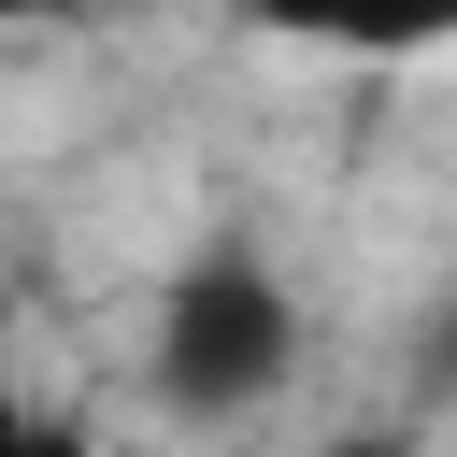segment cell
<instances>
[{
	"label": "cell",
	"mask_w": 457,
	"mask_h": 457,
	"mask_svg": "<svg viewBox=\"0 0 457 457\" xmlns=\"http://www.w3.org/2000/svg\"><path fill=\"white\" fill-rule=\"evenodd\" d=\"M414 386L457 414V286H443V300H428V328H414Z\"/></svg>",
	"instance_id": "3957f363"
},
{
	"label": "cell",
	"mask_w": 457,
	"mask_h": 457,
	"mask_svg": "<svg viewBox=\"0 0 457 457\" xmlns=\"http://www.w3.org/2000/svg\"><path fill=\"white\" fill-rule=\"evenodd\" d=\"M300 357H314V314H300V286H286V257H271L257 228L186 243V271H171L157 314H143V400H157L171 428H243V414H271V400L300 386Z\"/></svg>",
	"instance_id": "6da1fadb"
},
{
	"label": "cell",
	"mask_w": 457,
	"mask_h": 457,
	"mask_svg": "<svg viewBox=\"0 0 457 457\" xmlns=\"http://www.w3.org/2000/svg\"><path fill=\"white\" fill-rule=\"evenodd\" d=\"M257 14H300V29H357V43H414V29H457V0H257Z\"/></svg>",
	"instance_id": "7a4b0ae2"
},
{
	"label": "cell",
	"mask_w": 457,
	"mask_h": 457,
	"mask_svg": "<svg viewBox=\"0 0 457 457\" xmlns=\"http://www.w3.org/2000/svg\"><path fill=\"white\" fill-rule=\"evenodd\" d=\"M300 457H414L400 428H343V443H300Z\"/></svg>",
	"instance_id": "5b68a950"
},
{
	"label": "cell",
	"mask_w": 457,
	"mask_h": 457,
	"mask_svg": "<svg viewBox=\"0 0 457 457\" xmlns=\"http://www.w3.org/2000/svg\"><path fill=\"white\" fill-rule=\"evenodd\" d=\"M14 457H100V443H86V414H57V400H29V414H14Z\"/></svg>",
	"instance_id": "277c9868"
},
{
	"label": "cell",
	"mask_w": 457,
	"mask_h": 457,
	"mask_svg": "<svg viewBox=\"0 0 457 457\" xmlns=\"http://www.w3.org/2000/svg\"><path fill=\"white\" fill-rule=\"evenodd\" d=\"M0 14H14V29H43V14H71V0H0Z\"/></svg>",
	"instance_id": "8992f818"
}]
</instances>
